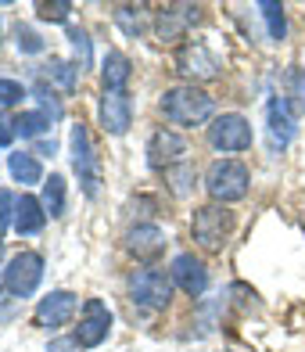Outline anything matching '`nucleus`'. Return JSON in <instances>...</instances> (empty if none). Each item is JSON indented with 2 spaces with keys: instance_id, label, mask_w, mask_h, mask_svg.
I'll return each mask as SVG.
<instances>
[{
  "instance_id": "obj_1",
  "label": "nucleus",
  "mask_w": 305,
  "mask_h": 352,
  "mask_svg": "<svg viewBox=\"0 0 305 352\" xmlns=\"http://www.w3.org/2000/svg\"><path fill=\"white\" fill-rule=\"evenodd\" d=\"M216 101L198 87H172L162 94V116L172 126H201L212 119Z\"/></svg>"
},
{
  "instance_id": "obj_2",
  "label": "nucleus",
  "mask_w": 305,
  "mask_h": 352,
  "mask_svg": "<svg viewBox=\"0 0 305 352\" xmlns=\"http://www.w3.org/2000/svg\"><path fill=\"white\" fill-rule=\"evenodd\" d=\"M69 155H72V169H76V180L83 187L87 198H98L101 190V162H98V151H93V140L87 122H76L72 133H69Z\"/></svg>"
},
{
  "instance_id": "obj_3",
  "label": "nucleus",
  "mask_w": 305,
  "mask_h": 352,
  "mask_svg": "<svg viewBox=\"0 0 305 352\" xmlns=\"http://www.w3.org/2000/svg\"><path fill=\"white\" fill-rule=\"evenodd\" d=\"M248 184H251V176L248 169L234 162V158H219V162L208 166L205 173V190L212 195L216 205H227V201H240L248 195Z\"/></svg>"
},
{
  "instance_id": "obj_4",
  "label": "nucleus",
  "mask_w": 305,
  "mask_h": 352,
  "mask_svg": "<svg viewBox=\"0 0 305 352\" xmlns=\"http://www.w3.org/2000/svg\"><path fill=\"white\" fill-rule=\"evenodd\" d=\"M130 298L144 309H166L172 302V277L162 274V270H155V266L137 270L130 277Z\"/></svg>"
},
{
  "instance_id": "obj_5",
  "label": "nucleus",
  "mask_w": 305,
  "mask_h": 352,
  "mask_svg": "<svg viewBox=\"0 0 305 352\" xmlns=\"http://www.w3.org/2000/svg\"><path fill=\"white\" fill-rule=\"evenodd\" d=\"M43 280V255L40 252H19L4 270V292L14 298H29Z\"/></svg>"
},
{
  "instance_id": "obj_6",
  "label": "nucleus",
  "mask_w": 305,
  "mask_h": 352,
  "mask_svg": "<svg viewBox=\"0 0 305 352\" xmlns=\"http://www.w3.org/2000/svg\"><path fill=\"white\" fill-rule=\"evenodd\" d=\"M230 227H234V216L223 205H201V209H194V241L205 252H223V245L230 237Z\"/></svg>"
},
{
  "instance_id": "obj_7",
  "label": "nucleus",
  "mask_w": 305,
  "mask_h": 352,
  "mask_svg": "<svg viewBox=\"0 0 305 352\" xmlns=\"http://www.w3.org/2000/svg\"><path fill=\"white\" fill-rule=\"evenodd\" d=\"M108 334H111V309L101 298H87L72 338L79 342V349H98L101 342H108Z\"/></svg>"
},
{
  "instance_id": "obj_8",
  "label": "nucleus",
  "mask_w": 305,
  "mask_h": 352,
  "mask_svg": "<svg viewBox=\"0 0 305 352\" xmlns=\"http://www.w3.org/2000/svg\"><path fill=\"white\" fill-rule=\"evenodd\" d=\"M251 126L245 116H237V111H230V116H219L212 126H208V144H212L216 151H248L251 148Z\"/></svg>"
},
{
  "instance_id": "obj_9",
  "label": "nucleus",
  "mask_w": 305,
  "mask_h": 352,
  "mask_svg": "<svg viewBox=\"0 0 305 352\" xmlns=\"http://www.w3.org/2000/svg\"><path fill=\"white\" fill-rule=\"evenodd\" d=\"M176 72H180L183 79H190V87L194 83H201V79H216L219 76V61H216V54L208 51L205 43H198V40H190V43H183L180 51H176Z\"/></svg>"
},
{
  "instance_id": "obj_10",
  "label": "nucleus",
  "mask_w": 305,
  "mask_h": 352,
  "mask_svg": "<svg viewBox=\"0 0 305 352\" xmlns=\"http://www.w3.org/2000/svg\"><path fill=\"white\" fill-rule=\"evenodd\" d=\"M187 162V140L176 133V130H158L148 140V166L158 173H169L176 166Z\"/></svg>"
},
{
  "instance_id": "obj_11",
  "label": "nucleus",
  "mask_w": 305,
  "mask_h": 352,
  "mask_svg": "<svg viewBox=\"0 0 305 352\" xmlns=\"http://www.w3.org/2000/svg\"><path fill=\"white\" fill-rule=\"evenodd\" d=\"M201 19V8L194 4H172V8H162L155 14V36L162 43H176L190 25Z\"/></svg>"
},
{
  "instance_id": "obj_12",
  "label": "nucleus",
  "mask_w": 305,
  "mask_h": 352,
  "mask_svg": "<svg viewBox=\"0 0 305 352\" xmlns=\"http://www.w3.org/2000/svg\"><path fill=\"white\" fill-rule=\"evenodd\" d=\"M169 277H172V284H180L190 298L205 295V287H208V270H205V263L198 259V255H190V252L176 255Z\"/></svg>"
},
{
  "instance_id": "obj_13",
  "label": "nucleus",
  "mask_w": 305,
  "mask_h": 352,
  "mask_svg": "<svg viewBox=\"0 0 305 352\" xmlns=\"http://www.w3.org/2000/svg\"><path fill=\"white\" fill-rule=\"evenodd\" d=\"M76 309H79V298L72 292H51L36 306V324L40 327H65L76 316Z\"/></svg>"
},
{
  "instance_id": "obj_14",
  "label": "nucleus",
  "mask_w": 305,
  "mask_h": 352,
  "mask_svg": "<svg viewBox=\"0 0 305 352\" xmlns=\"http://www.w3.org/2000/svg\"><path fill=\"white\" fill-rule=\"evenodd\" d=\"M101 122L111 137H122L130 130L133 122V108H130V98H126V90H104L101 98Z\"/></svg>"
},
{
  "instance_id": "obj_15",
  "label": "nucleus",
  "mask_w": 305,
  "mask_h": 352,
  "mask_svg": "<svg viewBox=\"0 0 305 352\" xmlns=\"http://www.w3.org/2000/svg\"><path fill=\"white\" fill-rule=\"evenodd\" d=\"M266 122H269V144H273V151H280V148H287V144L295 140V111L287 108L284 98H273L269 101Z\"/></svg>"
},
{
  "instance_id": "obj_16",
  "label": "nucleus",
  "mask_w": 305,
  "mask_h": 352,
  "mask_svg": "<svg viewBox=\"0 0 305 352\" xmlns=\"http://www.w3.org/2000/svg\"><path fill=\"white\" fill-rule=\"evenodd\" d=\"M126 248H130V255H137V259H155V255H162V248H166V234H162V227H155V223H137V227L126 234Z\"/></svg>"
},
{
  "instance_id": "obj_17",
  "label": "nucleus",
  "mask_w": 305,
  "mask_h": 352,
  "mask_svg": "<svg viewBox=\"0 0 305 352\" xmlns=\"http://www.w3.org/2000/svg\"><path fill=\"white\" fill-rule=\"evenodd\" d=\"M130 76H133V65H130V58H126L122 51H108V54H104V65H101V83H104V90H126Z\"/></svg>"
},
{
  "instance_id": "obj_18",
  "label": "nucleus",
  "mask_w": 305,
  "mask_h": 352,
  "mask_svg": "<svg viewBox=\"0 0 305 352\" xmlns=\"http://www.w3.org/2000/svg\"><path fill=\"white\" fill-rule=\"evenodd\" d=\"M43 223H47L43 205H40L36 198L22 195L19 209H14V230H19V234H40V230H43Z\"/></svg>"
},
{
  "instance_id": "obj_19",
  "label": "nucleus",
  "mask_w": 305,
  "mask_h": 352,
  "mask_svg": "<svg viewBox=\"0 0 305 352\" xmlns=\"http://www.w3.org/2000/svg\"><path fill=\"white\" fill-rule=\"evenodd\" d=\"M8 169H11V176L19 184H40L43 180V169H40V162H36V155H29V151H14V155H8Z\"/></svg>"
},
{
  "instance_id": "obj_20",
  "label": "nucleus",
  "mask_w": 305,
  "mask_h": 352,
  "mask_svg": "<svg viewBox=\"0 0 305 352\" xmlns=\"http://www.w3.org/2000/svg\"><path fill=\"white\" fill-rule=\"evenodd\" d=\"M40 205H43V212L51 216V219H61V216H65V180H61L58 173H51V180L43 184Z\"/></svg>"
},
{
  "instance_id": "obj_21",
  "label": "nucleus",
  "mask_w": 305,
  "mask_h": 352,
  "mask_svg": "<svg viewBox=\"0 0 305 352\" xmlns=\"http://www.w3.org/2000/svg\"><path fill=\"white\" fill-rule=\"evenodd\" d=\"M115 22L122 25L126 36H140L148 29V8H133V4H119L115 8Z\"/></svg>"
},
{
  "instance_id": "obj_22",
  "label": "nucleus",
  "mask_w": 305,
  "mask_h": 352,
  "mask_svg": "<svg viewBox=\"0 0 305 352\" xmlns=\"http://www.w3.org/2000/svg\"><path fill=\"white\" fill-rule=\"evenodd\" d=\"M166 184H169V190H172V195L176 198H187L190 195V187H194L198 184V173H194V166H176V169H169L166 173Z\"/></svg>"
},
{
  "instance_id": "obj_23",
  "label": "nucleus",
  "mask_w": 305,
  "mask_h": 352,
  "mask_svg": "<svg viewBox=\"0 0 305 352\" xmlns=\"http://www.w3.org/2000/svg\"><path fill=\"white\" fill-rule=\"evenodd\" d=\"M47 76H51L65 94H72L76 83H79V65H72V61H61V58H51V65H47Z\"/></svg>"
},
{
  "instance_id": "obj_24",
  "label": "nucleus",
  "mask_w": 305,
  "mask_h": 352,
  "mask_svg": "<svg viewBox=\"0 0 305 352\" xmlns=\"http://www.w3.org/2000/svg\"><path fill=\"white\" fill-rule=\"evenodd\" d=\"M259 11H262V19H266L269 40H277V43H280V40L287 36V19H284V8H280V4H273V0H262Z\"/></svg>"
},
{
  "instance_id": "obj_25",
  "label": "nucleus",
  "mask_w": 305,
  "mask_h": 352,
  "mask_svg": "<svg viewBox=\"0 0 305 352\" xmlns=\"http://www.w3.org/2000/svg\"><path fill=\"white\" fill-rule=\"evenodd\" d=\"M47 130H51V116H43V111H22L14 119V133H22V137H40Z\"/></svg>"
},
{
  "instance_id": "obj_26",
  "label": "nucleus",
  "mask_w": 305,
  "mask_h": 352,
  "mask_svg": "<svg viewBox=\"0 0 305 352\" xmlns=\"http://www.w3.org/2000/svg\"><path fill=\"white\" fill-rule=\"evenodd\" d=\"M33 94H36V98H40V104H43V116H51V122H58V119H61V111H65V108H61V101L54 98V90L47 87L43 79H36V83H33Z\"/></svg>"
},
{
  "instance_id": "obj_27",
  "label": "nucleus",
  "mask_w": 305,
  "mask_h": 352,
  "mask_svg": "<svg viewBox=\"0 0 305 352\" xmlns=\"http://www.w3.org/2000/svg\"><path fill=\"white\" fill-rule=\"evenodd\" d=\"M69 43H72V51H76V58H79V72L83 69H90V61H93V54H90V36L83 33V29H69Z\"/></svg>"
},
{
  "instance_id": "obj_28",
  "label": "nucleus",
  "mask_w": 305,
  "mask_h": 352,
  "mask_svg": "<svg viewBox=\"0 0 305 352\" xmlns=\"http://www.w3.org/2000/svg\"><path fill=\"white\" fill-rule=\"evenodd\" d=\"M36 11H40V19H43V22H69L72 4H69V0H40Z\"/></svg>"
},
{
  "instance_id": "obj_29",
  "label": "nucleus",
  "mask_w": 305,
  "mask_h": 352,
  "mask_svg": "<svg viewBox=\"0 0 305 352\" xmlns=\"http://www.w3.org/2000/svg\"><path fill=\"white\" fill-rule=\"evenodd\" d=\"M22 98H25L22 83H14V79H0V104H4V108L22 104Z\"/></svg>"
},
{
  "instance_id": "obj_30",
  "label": "nucleus",
  "mask_w": 305,
  "mask_h": 352,
  "mask_svg": "<svg viewBox=\"0 0 305 352\" xmlns=\"http://www.w3.org/2000/svg\"><path fill=\"white\" fill-rule=\"evenodd\" d=\"M14 209H19V201L11 198V190H0V234L14 223Z\"/></svg>"
},
{
  "instance_id": "obj_31",
  "label": "nucleus",
  "mask_w": 305,
  "mask_h": 352,
  "mask_svg": "<svg viewBox=\"0 0 305 352\" xmlns=\"http://www.w3.org/2000/svg\"><path fill=\"white\" fill-rule=\"evenodd\" d=\"M19 51H22V54H40V51H43V40L33 33V29L19 25Z\"/></svg>"
},
{
  "instance_id": "obj_32",
  "label": "nucleus",
  "mask_w": 305,
  "mask_h": 352,
  "mask_svg": "<svg viewBox=\"0 0 305 352\" xmlns=\"http://www.w3.org/2000/svg\"><path fill=\"white\" fill-rule=\"evenodd\" d=\"M14 137H19V133H14V119H8L4 111H0V148H8Z\"/></svg>"
},
{
  "instance_id": "obj_33",
  "label": "nucleus",
  "mask_w": 305,
  "mask_h": 352,
  "mask_svg": "<svg viewBox=\"0 0 305 352\" xmlns=\"http://www.w3.org/2000/svg\"><path fill=\"white\" fill-rule=\"evenodd\" d=\"M47 352H79V342L69 338V342H51L47 345Z\"/></svg>"
},
{
  "instance_id": "obj_34",
  "label": "nucleus",
  "mask_w": 305,
  "mask_h": 352,
  "mask_svg": "<svg viewBox=\"0 0 305 352\" xmlns=\"http://www.w3.org/2000/svg\"><path fill=\"white\" fill-rule=\"evenodd\" d=\"M40 155H54V140H43L40 144Z\"/></svg>"
},
{
  "instance_id": "obj_35",
  "label": "nucleus",
  "mask_w": 305,
  "mask_h": 352,
  "mask_svg": "<svg viewBox=\"0 0 305 352\" xmlns=\"http://www.w3.org/2000/svg\"><path fill=\"white\" fill-rule=\"evenodd\" d=\"M0 259H4V241H0Z\"/></svg>"
},
{
  "instance_id": "obj_36",
  "label": "nucleus",
  "mask_w": 305,
  "mask_h": 352,
  "mask_svg": "<svg viewBox=\"0 0 305 352\" xmlns=\"http://www.w3.org/2000/svg\"><path fill=\"white\" fill-rule=\"evenodd\" d=\"M0 36H4V22H0Z\"/></svg>"
}]
</instances>
